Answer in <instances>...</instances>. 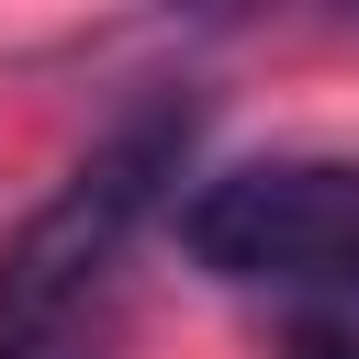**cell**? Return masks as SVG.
Returning <instances> with one entry per match:
<instances>
[{"instance_id":"2","label":"cell","mask_w":359,"mask_h":359,"mask_svg":"<svg viewBox=\"0 0 359 359\" xmlns=\"http://www.w3.org/2000/svg\"><path fill=\"white\" fill-rule=\"evenodd\" d=\"M191 135H202V101L191 90H157L135 101L67 180L56 202L0 247V359H45L67 337V314L101 292V269L123 258V236L157 213V191L191 168Z\"/></svg>"},{"instance_id":"1","label":"cell","mask_w":359,"mask_h":359,"mask_svg":"<svg viewBox=\"0 0 359 359\" xmlns=\"http://www.w3.org/2000/svg\"><path fill=\"white\" fill-rule=\"evenodd\" d=\"M180 258L280 303V359H359V168L247 157L180 202Z\"/></svg>"}]
</instances>
